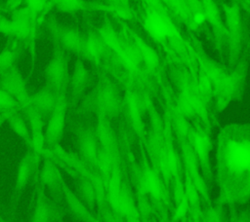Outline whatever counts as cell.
Listing matches in <instances>:
<instances>
[{"label":"cell","mask_w":250,"mask_h":222,"mask_svg":"<svg viewBox=\"0 0 250 222\" xmlns=\"http://www.w3.org/2000/svg\"><path fill=\"white\" fill-rule=\"evenodd\" d=\"M21 0H7V7L10 9H15L19 6Z\"/></svg>","instance_id":"obj_7"},{"label":"cell","mask_w":250,"mask_h":222,"mask_svg":"<svg viewBox=\"0 0 250 222\" xmlns=\"http://www.w3.org/2000/svg\"><path fill=\"white\" fill-rule=\"evenodd\" d=\"M7 120V114H4V113H1L0 114V127L3 125V123Z\"/></svg>","instance_id":"obj_8"},{"label":"cell","mask_w":250,"mask_h":222,"mask_svg":"<svg viewBox=\"0 0 250 222\" xmlns=\"http://www.w3.org/2000/svg\"><path fill=\"white\" fill-rule=\"evenodd\" d=\"M49 218L50 214L47 204H45L43 198L39 197L34 211L32 213L30 222H49Z\"/></svg>","instance_id":"obj_4"},{"label":"cell","mask_w":250,"mask_h":222,"mask_svg":"<svg viewBox=\"0 0 250 222\" xmlns=\"http://www.w3.org/2000/svg\"><path fill=\"white\" fill-rule=\"evenodd\" d=\"M0 89L9 93L15 100L22 101L25 96V90L21 76L15 70L9 69L2 74Z\"/></svg>","instance_id":"obj_2"},{"label":"cell","mask_w":250,"mask_h":222,"mask_svg":"<svg viewBox=\"0 0 250 222\" xmlns=\"http://www.w3.org/2000/svg\"><path fill=\"white\" fill-rule=\"evenodd\" d=\"M226 162L229 169L239 173L249 168V142L244 138H231L227 141L225 149Z\"/></svg>","instance_id":"obj_1"},{"label":"cell","mask_w":250,"mask_h":222,"mask_svg":"<svg viewBox=\"0 0 250 222\" xmlns=\"http://www.w3.org/2000/svg\"><path fill=\"white\" fill-rule=\"evenodd\" d=\"M13 63V55L11 52L5 51L0 54V74L8 71Z\"/></svg>","instance_id":"obj_6"},{"label":"cell","mask_w":250,"mask_h":222,"mask_svg":"<svg viewBox=\"0 0 250 222\" xmlns=\"http://www.w3.org/2000/svg\"><path fill=\"white\" fill-rule=\"evenodd\" d=\"M32 172V158L30 155H25L19 164L16 181H15V193L21 192L26 186Z\"/></svg>","instance_id":"obj_3"},{"label":"cell","mask_w":250,"mask_h":222,"mask_svg":"<svg viewBox=\"0 0 250 222\" xmlns=\"http://www.w3.org/2000/svg\"><path fill=\"white\" fill-rule=\"evenodd\" d=\"M7 121L9 122L12 130L18 135H20L21 137H26V135H27L26 128H25L23 122L20 118L14 116L12 113H10V114H7Z\"/></svg>","instance_id":"obj_5"}]
</instances>
